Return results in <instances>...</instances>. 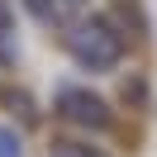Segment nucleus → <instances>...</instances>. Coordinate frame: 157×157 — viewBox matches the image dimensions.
<instances>
[{"mask_svg":"<svg viewBox=\"0 0 157 157\" xmlns=\"http://www.w3.org/2000/svg\"><path fill=\"white\" fill-rule=\"evenodd\" d=\"M124 33H119V24L109 19V14H81L76 24H71L67 33V52L76 57V67L86 71H109L119 67V57H124Z\"/></svg>","mask_w":157,"mask_h":157,"instance_id":"1","label":"nucleus"},{"mask_svg":"<svg viewBox=\"0 0 157 157\" xmlns=\"http://www.w3.org/2000/svg\"><path fill=\"white\" fill-rule=\"evenodd\" d=\"M57 114L67 119V124L76 128H90V133H100V128H109V100L95 95L90 86H62L57 90Z\"/></svg>","mask_w":157,"mask_h":157,"instance_id":"2","label":"nucleus"},{"mask_svg":"<svg viewBox=\"0 0 157 157\" xmlns=\"http://www.w3.org/2000/svg\"><path fill=\"white\" fill-rule=\"evenodd\" d=\"M24 10H29V19H38L43 29H57V24L81 19L86 0H24Z\"/></svg>","mask_w":157,"mask_h":157,"instance_id":"3","label":"nucleus"},{"mask_svg":"<svg viewBox=\"0 0 157 157\" xmlns=\"http://www.w3.org/2000/svg\"><path fill=\"white\" fill-rule=\"evenodd\" d=\"M14 62H19V24L10 0H0V67H14Z\"/></svg>","mask_w":157,"mask_h":157,"instance_id":"4","label":"nucleus"},{"mask_svg":"<svg viewBox=\"0 0 157 157\" xmlns=\"http://www.w3.org/2000/svg\"><path fill=\"white\" fill-rule=\"evenodd\" d=\"M0 157H24L19 133H14V128H5V124H0Z\"/></svg>","mask_w":157,"mask_h":157,"instance_id":"5","label":"nucleus"},{"mask_svg":"<svg viewBox=\"0 0 157 157\" xmlns=\"http://www.w3.org/2000/svg\"><path fill=\"white\" fill-rule=\"evenodd\" d=\"M57 157H100V152H86V147H76V143H62Z\"/></svg>","mask_w":157,"mask_h":157,"instance_id":"6","label":"nucleus"},{"mask_svg":"<svg viewBox=\"0 0 157 157\" xmlns=\"http://www.w3.org/2000/svg\"><path fill=\"white\" fill-rule=\"evenodd\" d=\"M52 157H57V152H52Z\"/></svg>","mask_w":157,"mask_h":157,"instance_id":"7","label":"nucleus"}]
</instances>
